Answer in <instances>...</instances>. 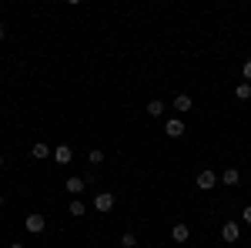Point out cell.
<instances>
[{
	"mask_svg": "<svg viewBox=\"0 0 251 248\" xmlns=\"http://www.w3.org/2000/svg\"><path fill=\"white\" fill-rule=\"evenodd\" d=\"M188 238H191V228H188L184 221H177V225L171 228V242H177V245H184Z\"/></svg>",
	"mask_w": 251,
	"mask_h": 248,
	"instance_id": "ba28073f",
	"label": "cell"
},
{
	"mask_svg": "<svg viewBox=\"0 0 251 248\" xmlns=\"http://www.w3.org/2000/svg\"><path fill=\"white\" fill-rule=\"evenodd\" d=\"M221 238H225V242H238V238H241V225H238V221H225V225H221Z\"/></svg>",
	"mask_w": 251,
	"mask_h": 248,
	"instance_id": "52a82bcc",
	"label": "cell"
},
{
	"mask_svg": "<svg viewBox=\"0 0 251 248\" xmlns=\"http://www.w3.org/2000/svg\"><path fill=\"white\" fill-rule=\"evenodd\" d=\"M191 108H194L191 94H177V97H174V111H177V114H188Z\"/></svg>",
	"mask_w": 251,
	"mask_h": 248,
	"instance_id": "9c48e42d",
	"label": "cell"
},
{
	"mask_svg": "<svg viewBox=\"0 0 251 248\" xmlns=\"http://www.w3.org/2000/svg\"><path fill=\"white\" fill-rule=\"evenodd\" d=\"M0 208H3V194H0Z\"/></svg>",
	"mask_w": 251,
	"mask_h": 248,
	"instance_id": "44dd1931",
	"label": "cell"
},
{
	"mask_svg": "<svg viewBox=\"0 0 251 248\" xmlns=\"http://www.w3.org/2000/svg\"><path fill=\"white\" fill-rule=\"evenodd\" d=\"M87 161H91V165H100V161H104V151H100V148H94V151L87 154Z\"/></svg>",
	"mask_w": 251,
	"mask_h": 248,
	"instance_id": "2e32d148",
	"label": "cell"
},
{
	"mask_svg": "<svg viewBox=\"0 0 251 248\" xmlns=\"http://www.w3.org/2000/svg\"><path fill=\"white\" fill-rule=\"evenodd\" d=\"M164 134H171V138H184V121H181V117H168V121H164Z\"/></svg>",
	"mask_w": 251,
	"mask_h": 248,
	"instance_id": "5b68a950",
	"label": "cell"
},
{
	"mask_svg": "<svg viewBox=\"0 0 251 248\" xmlns=\"http://www.w3.org/2000/svg\"><path fill=\"white\" fill-rule=\"evenodd\" d=\"M218 181H225V185L231 188V185H238V181H241V171H238V168H225V171L218 174Z\"/></svg>",
	"mask_w": 251,
	"mask_h": 248,
	"instance_id": "30bf717a",
	"label": "cell"
},
{
	"mask_svg": "<svg viewBox=\"0 0 251 248\" xmlns=\"http://www.w3.org/2000/svg\"><path fill=\"white\" fill-rule=\"evenodd\" d=\"M24 228L30 231V235H40V231L47 228V218H44V215H37V211H34V215H27V218H24Z\"/></svg>",
	"mask_w": 251,
	"mask_h": 248,
	"instance_id": "6da1fadb",
	"label": "cell"
},
{
	"mask_svg": "<svg viewBox=\"0 0 251 248\" xmlns=\"http://www.w3.org/2000/svg\"><path fill=\"white\" fill-rule=\"evenodd\" d=\"M67 215H71V218H84V215H87V205H84L80 198H74L71 208H67Z\"/></svg>",
	"mask_w": 251,
	"mask_h": 248,
	"instance_id": "7c38bea8",
	"label": "cell"
},
{
	"mask_svg": "<svg viewBox=\"0 0 251 248\" xmlns=\"http://www.w3.org/2000/svg\"><path fill=\"white\" fill-rule=\"evenodd\" d=\"M241 77H245V81H248V84H251V57L245 60V64H241Z\"/></svg>",
	"mask_w": 251,
	"mask_h": 248,
	"instance_id": "e0dca14e",
	"label": "cell"
},
{
	"mask_svg": "<svg viewBox=\"0 0 251 248\" xmlns=\"http://www.w3.org/2000/svg\"><path fill=\"white\" fill-rule=\"evenodd\" d=\"M164 111H168V104H164V101H157V97H154V101H148V114H151V117H161Z\"/></svg>",
	"mask_w": 251,
	"mask_h": 248,
	"instance_id": "4fadbf2b",
	"label": "cell"
},
{
	"mask_svg": "<svg viewBox=\"0 0 251 248\" xmlns=\"http://www.w3.org/2000/svg\"><path fill=\"white\" fill-rule=\"evenodd\" d=\"M30 154H34L37 161H44V158H54V148H50V144H44V141H37V144L30 148Z\"/></svg>",
	"mask_w": 251,
	"mask_h": 248,
	"instance_id": "8fae6325",
	"label": "cell"
},
{
	"mask_svg": "<svg viewBox=\"0 0 251 248\" xmlns=\"http://www.w3.org/2000/svg\"><path fill=\"white\" fill-rule=\"evenodd\" d=\"M54 161H57V165H71V161H74V148H71V144H57V148H54Z\"/></svg>",
	"mask_w": 251,
	"mask_h": 248,
	"instance_id": "8992f818",
	"label": "cell"
},
{
	"mask_svg": "<svg viewBox=\"0 0 251 248\" xmlns=\"http://www.w3.org/2000/svg\"><path fill=\"white\" fill-rule=\"evenodd\" d=\"M10 248H24V242H10Z\"/></svg>",
	"mask_w": 251,
	"mask_h": 248,
	"instance_id": "ffe728a7",
	"label": "cell"
},
{
	"mask_svg": "<svg viewBox=\"0 0 251 248\" xmlns=\"http://www.w3.org/2000/svg\"><path fill=\"white\" fill-rule=\"evenodd\" d=\"M7 37V24H0V40Z\"/></svg>",
	"mask_w": 251,
	"mask_h": 248,
	"instance_id": "d6986e66",
	"label": "cell"
},
{
	"mask_svg": "<svg viewBox=\"0 0 251 248\" xmlns=\"http://www.w3.org/2000/svg\"><path fill=\"white\" fill-rule=\"evenodd\" d=\"M234 97H238V101H248V97H251V84H248V81H241V84L234 87Z\"/></svg>",
	"mask_w": 251,
	"mask_h": 248,
	"instance_id": "5bb4252c",
	"label": "cell"
},
{
	"mask_svg": "<svg viewBox=\"0 0 251 248\" xmlns=\"http://www.w3.org/2000/svg\"><path fill=\"white\" fill-rule=\"evenodd\" d=\"M241 221H245V225H251V205H245V211H241Z\"/></svg>",
	"mask_w": 251,
	"mask_h": 248,
	"instance_id": "ac0fdd59",
	"label": "cell"
},
{
	"mask_svg": "<svg viewBox=\"0 0 251 248\" xmlns=\"http://www.w3.org/2000/svg\"><path fill=\"white\" fill-rule=\"evenodd\" d=\"M198 188H201V191H211V188H218V171H211V168L198 171Z\"/></svg>",
	"mask_w": 251,
	"mask_h": 248,
	"instance_id": "7a4b0ae2",
	"label": "cell"
},
{
	"mask_svg": "<svg viewBox=\"0 0 251 248\" xmlns=\"http://www.w3.org/2000/svg\"><path fill=\"white\" fill-rule=\"evenodd\" d=\"M94 211H100V215L114 211V194H111V191H100V194L94 198Z\"/></svg>",
	"mask_w": 251,
	"mask_h": 248,
	"instance_id": "3957f363",
	"label": "cell"
},
{
	"mask_svg": "<svg viewBox=\"0 0 251 248\" xmlns=\"http://www.w3.org/2000/svg\"><path fill=\"white\" fill-rule=\"evenodd\" d=\"M84 188H87V181H84L80 174H74V178H67V181H64V191H67V194H74V198L84 194Z\"/></svg>",
	"mask_w": 251,
	"mask_h": 248,
	"instance_id": "277c9868",
	"label": "cell"
},
{
	"mask_svg": "<svg viewBox=\"0 0 251 248\" xmlns=\"http://www.w3.org/2000/svg\"><path fill=\"white\" fill-rule=\"evenodd\" d=\"M0 168H3V158H0Z\"/></svg>",
	"mask_w": 251,
	"mask_h": 248,
	"instance_id": "7402d4cb",
	"label": "cell"
},
{
	"mask_svg": "<svg viewBox=\"0 0 251 248\" xmlns=\"http://www.w3.org/2000/svg\"><path fill=\"white\" fill-rule=\"evenodd\" d=\"M121 248H137V235L134 231H124V235H121Z\"/></svg>",
	"mask_w": 251,
	"mask_h": 248,
	"instance_id": "9a60e30c",
	"label": "cell"
}]
</instances>
